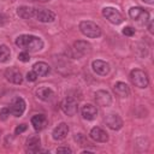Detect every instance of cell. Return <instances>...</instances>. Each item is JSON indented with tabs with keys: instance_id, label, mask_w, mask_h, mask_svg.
Returning a JSON list of instances; mask_svg holds the SVG:
<instances>
[{
	"instance_id": "1",
	"label": "cell",
	"mask_w": 154,
	"mask_h": 154,
	"mask_svg": "<svg viewBox=\"0 0 154 154\" xmlns=\"http://www.w3.org/2000/svg\"><path fill=\"white\" fill-rule=\"evenodd\" d=\"M16 45L19 48H23L24 51L29 52H36L43 48V41L34 35H19L16 38Z\"/></svg>"
},
{
	"instance_id": "2",
	"label": "cell",
	"mask_w": 154,
	"mask_h": 154,
	"mask_svg": "<svg viewBox=\"0 0 154 154\" xmlns=\"http://www.w3.org/2000/svg\"><path fill=\"white\" fill-rule=\"evenodd\" d=\"M79 30L83 35H85L87 37L90 38H96L101 35V29L100 26L90 20H83L79 23Z\"/></svg>"
},
{
	"instance_id": "3",
	"label": "cell",
	"mask_w": 154,
	"mask_h": 154,
	"mask_svg": "<svg viewBox=\"0 0 154 154\" xmlns=\"http://www.w3.org/2000/svg\"><path fill=\"white\" fill-rule=\"evenodd\" d=\"M130 81L134 85H136L138 88H147L149 84L147 73L140 69H135L130 72Z\"/></svg>"
},
{
	"instance_id": "4",
	"label": "cell",
	"mask_w": 154,
	"mask_h": 154,
	"mask_svg": "<svg viewBox=\"0 0 154 154\" xmlns=\"http://www.w3.org/2000/svg\"><path fill=\"white\" fill-rule=\"evenodd\" d=\"M129 16L131 19L140 24H146L149 20V13L142 7H131L129 10Z\"/></svg>"
},
{
	"instance_id": "5",
	"label": "cell",
	"mask_w": 154,
	"mask_h": 154,
	"mask_svg": "<svg viewBox=\"0 0 154 154\" xmlns=\"http://www.w3.org/2000/svg\"><path fill=\"white\" fill-rule=\"evenodd\" d=\"M102 14L112 24H120L124 19L123 16L120 14V12L118 10H116L114 7H103L102 8Z\"/></svg>"
},
{
	"instance_id": "6",
	"label": "cell",
	"mask_w": 154,
	"mask_h": 154,
	"mask_svg": "<svg viewBox=\"0 0 154 154\" xmlns=\"http://www.w3.org/2000/svg\"><path fill=\"white\" fill-rule=\"evenodd\" d=\"M60 107H61L63 112L67 116H75L78 111V103L73 97H65L61 101Z\"/></svg>"
},
{
	"instance_id": "7",
	"label": "cell",
	"mask_w": 154,
	"mask_h": 154,
	"mask_svg": "<svg viewBox=\"0 0 154 154\" xmlns=\"http://www.w3.org/2000/svg\"><path fill=\"white\" fill-rule=\"evenodd\" d=\"M34 17L42 23H52L55 19L54 12H52L47 8H35L34 10Z\"/></svg>"
},
{
	"instance_id": "8",
	"label": "cell",
	"mask_w": 154,
	"mask_h": 154,
	"mask_svg": "<svg viewBox=\"0 0 154 154\" xmlns=\"http://www.w3.org/2000/svg\"><path fill=\"white\" fill-rule=\"evenodd\" d=\"M73 51H75V55H76V58H81L82 55H85V54H89L90 52H91V45L89 43V42H87V41H82V40H79V41H76L75 43H73V48H72Z\"/></svg>"
},
{
	"instance_id": "9",
	"label": "cell",
	"mask_w": 154,
	"mask_h": 154,
	"mask_svg": "<svg viewBox=\"0 0 154 154\" xmlns=\"http://www.w3.org/2000/svg\"><path fill=\"white\" fill-rule=\"evenodd\" d=\"M25 106H26L25 101L22 97H16L12 101V103H11V106L8 108H10V112L14 117H20L24 113V111H25Z\"/></svg>"
},
{
	"instance_id": "10",
	"label": "cell",
	"mask_w": 154,
	"mask_h": 154,
	"mask_svg": "<svg viewBox=\"0 0 154 154\" xmlns=\"http://www.w3.org/2000/svg\"><path fill=\"white\" fill-rule=\"evenodd\" d=\"M95 101L99 106L107 107V106H111L112 103V96L106 90H97L95 93Z\"/></svg>"
},
{
	"instance_id": "11",
	"label": "cell",
	"mask_w": 154,
	"mask_h": 154,
	"mask_svg": "<svg viewBox=\"0 0 154 154\" xmlns=\"http://www.w3.org/2000/svg\"><path fill=\"white\" fill-rule=\"evenodd\" d=\"M105 122H106L107 126H108L109 129H112V130H119V129H122V126H123V120H122V118H120L118 114H114V113H111V114L106 116Z\"/></svg>"
},
{
	"instance_id": "12",
	"label": "cell",
	"mask_w": 154,
	"mask_h": 154,
	"mask_svg": "<svg viewBox=\"0 0 154 154\" xmlns=\"http://www.w3.org/2000/svg\"><path fill=\"white\" fill-rule=\"evenodd\" d=\"M67 134H69V126H67V124H65V123L58 124V125L53 129V132H52L53 138L57 140V141L64 140V138L67 136Z\"/></svg>"
},
{
	"instance_id": "13",
	"label": "cell",
	"mask_w": 154,
	"mask_h": 154,
	"mask_svg": "<svg viewBox=\"0 0 154 154\" xmlns=\"http://www.w3.org/2000/svg\"><path fill=\"white\" fill-rule=\"evenodd\" d=\"M5 77L7 81H10L11 83H14V84H20L23 82V77H22V73L13 69V67H8L6 71H5Z\"/></svg>"
},
{
	"instance_id": "14",
	"label": "cell",
	"mask_w": 154,
	"mask_h": 154,
	"mask_svg": "<svg viewBox=\"0 0 154 154\" xmlns=\"http://www.w3.org/2000/svg\"><path fill=\"white\" fill-rule=\"evenodd\" d=\"M91 67L94 70V72H96L100 76H106L109 72V65L103 61V60H94L91 64Z\"/></svg>"
},
{
	"instance_id": "15",
	"label": "cell",
	"mask_w": 154,
	"mask_h": 154,
	"mask_svg": "<svg viewBox=\"0 0 154 154\" xmlns=\"http://www.w3.org/2000/svg\"><path fill=\"white\" fill-rule=\"evenodd\" d=\"M90 137L94 140V141H96V142H107L108 141V135H107V132L105 131V130H102L101 128H99V126H95V128H93L91 130H90Z\"/></svg>"
},
{
	"instance_id": "16",
	"label": "cell",
	"mask_w": 154,
	"mask_h": 154,
	"mask_svg": "<svg viewBox=\"0 0 154 154\" xmlns=\"http://www.w3.org/2000/svg\"><path fill=\"white\" fill-rule=\"evenodd\" d=\"M31 125L36 131H41L47 125V118L45 114H35L31 117Z\"/></svg>"
},
{
	"instance_id": "17",
	"label": "cell",
	"mask_w": 154,
	"mask_h": 154,
	"mask_svg": "<svg viewBox=\"0 0 154 154\" xmlns=\"http://www.w3.org/2000/svg\"><path fill=\"white\" fill-rule=\"evenodd\" d=\"M36 95L42 101H51L54 97V91L48 87H40L36 90Z\"/></svg>"
},
{
	"instance_id": "18",
	"label": "cell",
	"mask_w": 154,
	"mask_h": 154,
	"mask_svg": "<svg viewBox=\"0 0 154 154\" xmlns=\"http://www.w3.org/2000/svg\"><path fill=\"white\" fill-rule=\"evenodd\" d=\"M97 114V111H96V107L90 105V103H87L82 107V116L84 119L87 120H93Z\"/></svg>"
},
{
	"instance_id": "19",
	"label": "cell",
	"mask_w": 154,
	"mask_h": 154,
	"mask_svg": "<svg viewBox=\"0 0 154 154\" xmlns=\"http://www.w3.org/2000/svg\"><path fill=\"white\" fill-rule=\"evenodd\" d=\"M113 90L120 97H128L130 94V89H129L128 84H125L124 82H117L113 87Z\"/></svg>"
},
{
	"instance_id": "20",
	"label": "cell",
	"mask_w": 154,
	"mask_h": 154,
	"mask_svg": "<svg viewBox=\"0 0 154 154\" xmlns=\"http://www.w3.org/2000/svg\"><path fill=\"white\" fill-rule=\"evenodd\" d=\"M40 138L38 136H31L26 140V150L30 153H37L40 150Z\"/></svg>"
},
{
	"instance_id": "21",
	"label": "cell",
	"mask_w": 154,
	"mask_h": 154,
	"mask_svg": "<svg viewBox=\"0 0 154 154\" xmlns=\"http://www.w3.org/2000/svg\"><path fill=\"white\" fill-rule=\"evenodd\" d=\"M32 71H34L37 76H46V75L49 73L51 69H49L48 64H46V63H43V61H38V63L34 64Z\"/></svg>"
},
{
	"instance_id": "22",
	"label": "cell",
	"mask_w": 154,
	"mask_h": 154,
	"mask_svg": "<svg viewBox=\"0 0 154 154\" xmlns=\"http://www.w3.org/2000/svg\"><path fill=\"white\" fill-rule=\"evenodd\" d=\"M34 7H29V6H20L17 10V14L23 18V19H29L34 17Z\"/></svg>"
},
{
	"instance_id": "23",
	"label": "cell",
	"mask_w": 154,
	"mask_h": 154,
	"mask_svg": "<svg viewBox=\"0 0 154 154\" xmlns=\"http://www.w3.org/2000/svg\"><path fill=\"white\" fill-rule=\"evenodd\" d=\"M10 55H11L10 48L7 46H5V45H0V63L8 61Z\"/></svg>"
},
{
	"instance_id": "24",
	"label": "cell",
	"mask_w": 154,
	"mask_h": 154,
	"mask_svg": "<svg viewBox=\"0 0 154 154\" xmlns=\"http://www.w3.org/2000/svg\"><path fill=\"white\" fill-rule=\"evenodd\" d=\"M10 108L8 107H4V108H1L0 109V120H6L7 118H8V116H10Z\"/></svg>"
},
{
	"instance_id": "25",
	"label": "cell",
	"mask_w": 154,
	"mask_h": 154,
	"mask_svg": "<svg viewBox=\"0 0 154 154\" xmlns=\"http://www.w3.org/2000/svg\"><path fill=\"white\" fill-rule=\"evenodd\" d=\"M18 59H19L20 61H23V63H28V61L30 60V55H29V53L25 51V52H22V53L18 54Z\"/></svg>"
},
{
	"instance_id": "26",
	"label": "cell",
	"mask_w": 154,
	"mask_h": 154,
	"mask_svg": "<svg viewBox=\"0 0 154 154\" xmlns=\"http://www.w3.org/2000/svg\"><path fill=\"white\" fill-rule=\"evenodd\" d=\"M122 32H123L124 35H126V36H132V35L135 34V29H134L132 26H125Z\"/></svg>"
},
{
	"instance_id": "27",
	"label": "cell",
	"mask_w": 154,
	"mask_h": 154,
	"mask_svg": "<svg viewBox=\"0 0 154 154\" xmlns=\"http://www.w3.org/2000/svg\"><path fill=\"white\" fill-rule=\"evenodd\" d=\"M37 77H38V76H37L34 71H30V72H28V73H26V79H28V81H30V82H35Z\"/></svg>"
},
{
	"instance_id": "28",
	"label": "cell",
	"mask_w": 154,
	"mask_h": 154,
	"mask_svg": "<svg viewBox=\"0 0 154 154\" xmlns=\"http://www.w3.org/2000/svg\"><path fill=\"white\" fill-rule=\"evenodd\" d=\"M25 130H26V124H20V125H18V126L16 128L14 134H16V135H19V134H22V132L25 131Z\"/></svg>"
},
{
	"instance_id": "29",
	"label": "cell",
	"mask_w": 154,
	"mask_h": 154,
	"mask_svg": "<svg viewBox=\"0 0 154 154\" xmlns=\"http://www.w3.org/2000/svg\"><path fill=\"white\" fill-rule=\"evenodd\" d=\"M57 153H72V150L67 147H59L57 149Z\"/></svg>"
},
{
	"instance_id": "30",
	"label": "cell",
	"mask_w": 154,
	"mask_h": 154,
	"mask_svg": "<svg viewBox=\"0 0 154 154\" xmlns=\"http://www.w3.org/2000/svg\"><path fill=\"white\" fill-rule=\"evenodd\" d=\"M148 30H149L150 34H153V22L149 23V25H148Z\"/></svg>"
},
{
	"instance_id": "31",
	"label": "cell",
	"mask_w": 154,
	"mask_h": 154,
	"mask_svg": "<svg viewBox=\"0 0 154 154\" xmlns=\"http://www.w3.org/2000/svg\"><path fill=\"white\" fill-rule=\"evenodd\" d=\"M142 1H144V2H147V4H149V5H152V4L154 2V0H142Z\"/></svg>"
},
{
	"instance_id": "32",
	"label": "cell",
	"mask_w": 154,
	"mask_h": 154,
	"mask_svg": "<svg viewBox=\"0 0 154 154\" xmlns=\"http://www.w3.org/2000/svg\"><path fill=\"white\" fill-rule=\"evenodd\" d=\"M32 1H41V2H46V1H49V0H32Z\"/></svg>"
}]
</instances>
